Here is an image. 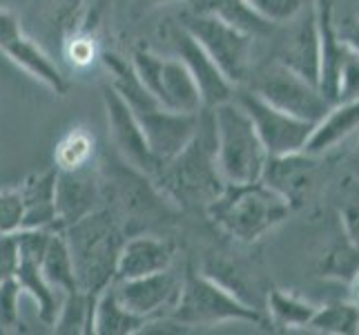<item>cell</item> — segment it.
Wrapping results in <instances>:
<instances>
[{"label":"cell","mask_w":359,"mask_h":335,"mask_svg":"<svg viewBox=\"0 0 359 335\" xmlns=\"http://www.w3.org/2000/svg\"><path fill=\"white\" fill-rule=\"evenodd\" d=\"M18 264H20V253H18L16 232L0 235V282L14 277Z\"/></svg>","instance_id":"cell-34"},{"label":"cell","mask_w":359,"mask_h":335,"mask_svg":"<svg viewBox=\"0 0 359 335\" xmlns=\"http://www.w3.org/2000/svg\"><path fill=\"white\" fill-rule=\"evenodd\" d=\"M212 112L217 166L226 183H252L262 181L268 164V150L259 136L250 114L232 98Z\"/></svg>","instance_id":"cell-5"},{"label":"cell","mask_w":359,"mask_h":335,"mask_svg":"<svg viewBox=\"0 0 359 335\" xmlns=\"http://www.w3.org/2000/svg\"><path fill=\"white\" fill-rule=\"evenodd\" d=\"M317 308L319 306L311 300L283 289H270L266 297L268 322L281 331H306Z\"/></svg>","instance_id":"cell-23"},{"label":"cell","mask_w":359,"mask_h":335,"mask_svg":"<svg viewBox=\"0 0 359 335\" xmlns=\"http://www.w3.org/2000/svg\"><path fill=\"white\" fill-rule=\"evenodd\" d=\"M43 272L47 282L52 284L56 291L63 293V297L79 293V280H76V268H74V259L69 253V246L63 230H54L52 239L43 257Z\"/></svg>","instance_id":"cell-24"},{"label":"cell","mask_w":359,"mask_h":335,"mask_svg":"<svg viewBox=\"0 0 359 335\" xmlns=\"http://www.w3.org/2000/svg\"><path fill=\"white\" fill-rule=\"evenodd\" d=\"M76 268L81 291L92 297L101 295L116 282L118 257L126 244L121 219L107 208H98L88 217L63 228Z\"/></svg>","instance_id":"cell-3"},{"label":"cell","mask_w":359,"mask_h":335,"mask_svg":"<svg viewBox=\"0 0 359 335\" xmlns=\"http://www.w3.org/2000/svg\"><path fill=\"white\" fill-rule=\"evenodd\" d=\"M94 159V136L85 128L69 130L58 141L54 152V164L58 170H81L92 166Z\"/></svg>","instance_id":"cell-28"},{"label":"cell","mask_w":359,"mask_h":335,"mask_svg":"<svg viewBox=\"0 0 359 335\" xmlns=\"http://www.w3.org/2000/svg\"><path fill=\"white\" fill-rule=\"evenodd\" d=\"M103 103L107 112L109 134H112V141L118 155L126 159L134 170H139L145 177L152 179L158 172L161 164L154 157L150 143H147V136L141 128L139 119H136L134 110L130 107V103L121 96V92L112 83L103 85Z\"/></svg>","instance_id":"cell-12"},{"label":"cell","mask_w":359,"mask_h":335,"mask_svg":"<svg viewBox=\"0 0 359 335\" xmlns=\"http://www.w3.org/2000/svg\"><path fill=\"white\" fill-rule=\"evenodd\" d=\"M145 322H147L145 317L132 313L130 308L121 302L114 282L98 295L96 311H94V333H98V335H136V333H141Z\"/></svg>","instance_id":"cell-22"},{"label":"cell","mask_w":359,"mask_h":335,"mask_svg":"<svg viewBox=\"0 0 359 335\" xmlns=\"http://www.w3.org/2000/svg\"><path fill=\"white\" fill-rule=\"evenodd\" d=\"M317 159L306 150L292 155L268 157L262 181L268 183L272 190L286 197L292 208L306 202V195L313 185V175L317 168Z\"/></svg>","instance_id":"cell-17"},{"label":"cell","mask_w":359,"mask_h":335,"mask_svg":"<svg viewBox=\"0 0 359 335\" xmlns=\"http://www.w3.org/2000/svg\"><path fill=\"white\" fill-rule=\"evenodd\" d=\"M177 248L170 239H161L154 235H136L123 244L118 257L116 280H134L152 272L168 270L175 264Z\"/></svg>","instance_id":"cell-18"},{"label":"cell","mask_w":359,"mask_h":335,"mask_svg":"<svg viewBox=\"0 0 359 335\" xmlns=\"http://www.w3.org/2000/svg\"><path fill=\"white\" fill-rule=\"evenodd\" d=\"M181 25L205 47V52L217 60V65L234 85L245 81L248 70H250L252 34L234 27L232 22L210 9L188 14Z\"/></svg>","instance_id":"cell-7"},{"label":"cell","mask_w":359,"mask_h":335,"mask_svg":"<svg viewBox=\"0 0 359 335\" xmlns=\"http://www.w3.org/2000/svg\"><path fill=\"white\" fill-rule=\"evenodd\" d=\"M22 289L16 277L0 282V331H18Z\"/></svg>","instance_id":"cell-31"},{"label":"cell","mask_w":359,"mask_h":335,"mask_svg":"<svg viewBox=\"0 0 359 335\" xmlns=\"http://www.w3.org/2000/svg\"><path fill=\"white\" fill-rule=\"evenodd\" d=\"M359 98V54L344 45V56L337 74V92H335V103L341 101H353Z\"/></svg>","instance_id":"cell-32"},{"label":"cell","mask_w":359,"mask_h":335,"mask_svg":"<svg viewBox=\"0 0 359 335\" xmlns=\"http://www.w3.org/2000/svg\"><path fill=\"white\" fill-rule=\"evenodd\" d=\"M98 202H101V183H98L92 166L81 170H58L56 230H63L98 210Z\"/></svg>","instance_id":"cell-15"},{"label":"cell","mask_w":359,"mask_h":335,"mask_svg":"<svg viewBox=\"0 0 359 335\" xmlns=\"http://www.w3.org/2000/svg\"><path fill=\"white\" fill-rule=\"evenodd\" d=\"M0 54H5L11 63L25 70L36 81H41L54 94L58 96L67 94L69 90L67 77L60 72L52 56L45 54L43 47L25 34L18 16L7 7H0Z\"/></svg>","instance_id":"cell-11"},{"label":"cell","mask_w":359,"mask_h":335,"mask_svg":"<svg viewBox=\"0 0 359 335\" xmlns=\"http://www.w3.org/2000/svg\"><path fill=\"white\" fill-rule=\"evenodd\" d=\"M353 14L359 16V0H353Z\"/></svg>","instance_id":"cell-38"},{"label":"cell","mask_w":359,"mask_h":335,"mask_svg":"<svg viewBox=\"0 0 359 335\" xmlns=\"http://www.w3.org/2000/svg\"><path fill=\"white\" fill-rule=\"evenodd\" d=\"M116 291L121 302L126 304L132 313L145 320L170 315L181 297L183 277L175 270H161L152 275L134 277V280H116Z\"/></svg>","instance_id":"cell-13"},{"label":"cell","mask_w":359,"mask_h":335,"mask_svg":"<svg viewBox=\"0 0 359 335\" xmlns=\"http://www.w3.org/2000/svg\"><path fill=\"white\" fill-rule=\"evenodd\" d=\"M234 98H237L243 105V110L250 114L270 157L306 150V143L311 139L315 123L304 121L299 117L290 114V112L279 110L277 105L266 101V98L262 94H257L255 90L241 92Z\"/></svg>","instance_id":"cell-9"},{"label":"cell","mask_w":359,"mask_h":335,"mask_svg":"<svg viewBox=\"0 0 359 335\" xmlns=\"http://www.w3.org/2000/svg\"><path fill=\"white\" fill-rule=\"evenodd\" d=\"M248 3L264 20H268L270 25H279L299 18V14L308 7L311 0L308 3L306 0H248Z\"/></svg>","instance_id":"cell-30"},{"label":"cell","mask_w":359,"mask_h":335,"mask_svg":"<svg viewBox=\"0 0 359 335\" xmlns=\"http://www.w3.org/2000/svg\"><path fill=\"white\" fill-rule=\"evenodd\" d=\"M337 34L346 47L353 49L355 54H359V16L357 14H351L337 20Z\"/></svg>","instance_id":"cell-35"},{"label":"cell","mask_w":359,"mask_h":335,"mask_svg":"<svg viewBox=\"0 0 359 335\" xmlns=\"http://www.w3.org/2000/svg\"><path fill=\"white\" fill-rule=\"evenodd\" d=\"M172 45H175L177 56L183 60L192 79L199 85L205 107H217L226 101H232L237 85L226 77L224 70L217 65V60L205 52V47L183 25L172 32Z\"/></svg>","instance_id":"cell-14"},{"label":"cell","mask_w":359,"mask_h":335,"mask_svg":"<svg viewBox=\"0 0 359 335\" xmlns=\"http://www.w3.org/2000/svg\"><path fill=\"white\" fill-rule=\"evenodd\" d=\"M190 331L196 327H219L228 322L264 324V313L252 304L243 302L224 282L210 272H196L188 268L183 275L181 297L170 313Z\"/></svg>","instance_id":"cell-6"},{"label":"cell","mask_w":359,"mask_h":335,"mask_svg":"<svg viewBox=\"0 0 359 335\" xmlns=\"http://www.w3.org/2000/svg\"><path fill=\"white\" fill-rule=\"evenodd\" d=\"M101 60L112 77V85L134 110L158 164H168L194 139L201 123V112L188 114V112H175L165 107L143 85L132 65V58H123L116 52H105Z\"/></svg>","instance_id":"cell-1"},{"label":"cell","mask_w":359,"mask_h":335,"mask_svg":"<svg viewBox=\"0 0 359 335\" xmlns=\"http://www.w3.org/2000/svg\"><path fill=\"white\" fill-rule=\"evenodd\" d=\"M359 270V246L344 230L337 235L317 262V275L348 284Z\"/></svg>","instance_id":"cell-25"},{"label":"cell","mask_w":359,"mask_h":335,"mask_svg":"<svg viewBox=\"0 0 359 335\" xmlns=\"http://www.w3.org/2000/svg\"><path fill=\"white\" fill-rule=\"evenodd\" d=\"M25 202L20 188L0 190V235H11L22 228Z\"/></svg>","instance_id":"cell-33"},{"label":"cell","mask_w":359,"mask_h":335,"mask_svg":"<svg viewBox=\"0 0 359 335\" xmlns=\"http://www.w3.org/2000/svg\"><path fill=\"white\" fill-rule=\"evenodd\" d=\"M337 213L341 230L348 235V239L359 246V179L355 175L344 179L341 183Z\"/></svg>","instance_id":"cell-29"},{"label":"cell","mask_w":359,"mask_h":335,"mask_svg":"<svg viewBox=\"0 0 359 335\" xmlns=\"http://www.w3.org/2000/svg\"><path fill=\"white\" fill-rule=\"evenodd\" d=\"M96 300L98 297H92L85 291L63 297V306H60L54 331L56 333H94Z\"/></svg>","instance_id":"cell-27"},{"label":"cell","mask_w":359,"mask_h":335,"mask_svg":"<svg viewBox=\"0 0 359 335\" xmlns=\"http://www.w3.org/2000/svg\"><path fill=\"white\" fill-rule=\"evenodd\" d=\"M355 177L359 179V161H357V170H355Z\"/></svg>","instance_id":"cell-39"},{"label":"cell","mask_w":359,"mask_h":335,"mask_svg":"<svg viewBox=\"0 0 359 335\" xmlns=\"http://www.w3.org/2000/svg\"><path fill=\"white\" fill-rule=\"evenodd\" d=\"M279 63L290 67L306 81L315 83L319 88V72H321V29L317 3L311 0L308 7L299 14V22L283 47Z\"/></svg>","instance_id":"cell-16"},{"label":"cell","mask_w":359,"mask_h":335,"mask_svg":"<svg viewBox=\"0 0 359 335\" xmlns=\"http://www.w3.org/2000/svg\"><path fill=\"white\" fill-rule=\"evenodd\" d=\"M56 181L58 168H47L43 172L29 175L20 185V195L25 202L22 228H52L56 230ZM20 228V230H22Z\"/></svg>","instance_id":"cell-20"},{"label":"cell","mask_w":359,"mask_h":335,"mask_svg":"<svg viewBox=\"0 0 359 335\" xmlns=\"http://www.w3.org/2000/svg\"><path fill=\"white\" fill-rule=\"evenodd\" d=\"M286 197L272 190L264 181L226 183L224 192L212 202L205 213L212 223L243 244H255L266 232L277 228L292 213Z\"/></svg>","instance_id":"cell-4"},{"label":"cell","mask_w":359,"mask_h":335,"mask_svg":"<svg viewBox=\"0 0 359 335\" xmlns=\"http://www.w3.org/2000/svg\"><path fill=\"white\" fill-rule=\"evenodd\" d=\"M14 277L18 280L22 293H29L34 297V302L39 304V317L43 324L54 327L60 313V306H63V293L56 291L47 282L43 272V257L20 253V264Z\"/></svg>","instance_id":"cell-21"},{"label":"cell","mask_w":359,"mask_h":335,"mask_svg":"<svg viewBox=\"0 0 359 335\" xmlns=\"http://www.w3.org/2000/svg\"><path fill=\"white\" fill-rule=\"evenodd\" d=\"M132 65L145 88L165 107L175 112H188V114H199L205 107L199 85L179 56L163 58L147 47H139L132 54Z\"/></svg>","instance_id":"cell-8"},{"label":"cell","mask_w":359,"mask_h":335,"mask_svg":"<svg viewBox=\"0 0 359 335\" xmlns=\"http://www.w3.org/2000/svg\"><path fill=\"white\" fill-rule=\"evenodd\" d=\"M357 132H359V98L332 103L326 114L315 123L311 139L306 143V152L313 157H324L326 152L335 150L337 145L346 143Z\"/></svg>","instance_id":"cell-19"},{"label":"cell","mask_w":359,"mask_h":335,"mask_svg":"<svg viewBox=\"0 0 359 335\" xmlns=\"http://www.w3.org/2000/svg\"><path fill=\"white\" fill-rule=\"evenodd\" d=\"M163 195L183 208L208 210L224 192L226 181L217 166L215 126L210 107L201 110V123L194 139L183 150L158 168L152 177Z\"/></svg>","instance_id":"cell-2"},{"label":"cell","mask_w":359,"mask_h":335,"mask_svg":"<svg viewBox=\"0 0 359 335\" xmlns=\"http://www.w3.org/2000/svg\"><path fill=\"white\" fill-rule=\"evenodd\" d=\"M255 92L283 112L317 123L330 110V101L315 83L306 81L283 63H275L259 77Z\"/></svg>","instance_id":"cell-10"},{"label":"cell","mask_w":359,"mask_h":335,"mask_svg":"<svg viewBox=\"0 0 359 335\" xmlns=\"http://www.w3.org/2000/svg\"><path fill=\"white\" fill-rule=\"evenodd\" d=\"M346 289H348V300L359 306V270L353 275V280L346 284Z\"/></svg>","instance_id":"cell-36"},{"label":"cell","mask_w":359,"mask_h":335,"mask_svg":"<svg viewBox=\"0 0 359 335\" xmlns=\"http://www.w3.org/2000/svg\"><path fill=\"white\" fill-rule=\"evenodd\" d=\"M147 5H165V3H190V0H143Z\"/></svg>","instance_id":"cell-37"},{"label":"cell","mask_w":359,"mask_h":335,"mask_svg":"<svg viewBox=\"0 0 359 335\" xmlns=\"http://www.w3.org/2000/svg\"><path fill=\"white\" fill-rule=\"evenodd\" d=\"M306 331L326 335H357L359 333V306L348 297L321 304Z\"/></svg>","instance_id":"cell-26"}]
</instances>
